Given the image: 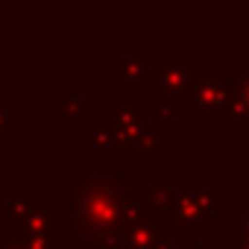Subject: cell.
Wrapping results in <instances>:
<instances>
[{
    "mask_svg": "<svg viewBox=\"0 0 249 249\" xmlns=\"http://www.w3.org/2000/svg\"><path fill=\"white\" fill-rule=\"evenodd\" d=\"M138 176L73 173L56 194L59 226L68 229L71 249H123V234L141 214Z\"/></svg>",
    "mask_w": 249,
    "mask_h": 249,
    "instance_id": "cell-1",
    "label": "cell"
},
{
    "mask_svg": "<svg viewBox=\"0 0 249 249\" xmlns=\"http://www.w3.org/2000/svg\"><path fill=\"white\" fill-rule=\"evenodd\" d=\"M108 123L117 135L123 161H159L161 159L164 153L161 123H156L150 117V108L138 103L135 85H123V100L114 106Z\"/></svg>",
    "mask_w": 249,
    "mask_h": 249,
    "instance_id": "cell-2",
    "label": "cell"
},
{
    "mask_svg": "<svg viewBox=\"0 0 249 249\" xmlns=\"http://www.w3.org/2000/svg\"><path fill=\"white\" fill-rule=\"evenodd\" d=\"M185 108L194 120H229L231 111V71L217 68H194L188 82Z\"/></svg>",
    "mask_w": 249,
    "mask_h": 249,
    "instance_id": "cell-3",
    "label": "cell"
},
{
    "mask_svg": "<svg viewBox=\"0 0 249 249\" xmlns=\"http://www.w3.org/2000/svg\"><path fill=\"white\" fill-rule=\"evenodd\" d=\"M3 229H6L3 240H9V243H18L21 237H30V234H53L56 237V229H59L56 199H33L30 188L21 185L18 194L9 199Z\"/></svg>",
    "mask_w": 249,
    "mask_h": 249,
    "instance_id": "cell-4",
    "label": "cell"
},
{
    "mask_svg": "<svg viewBox=\"0 0 249 249\" xmlns=\"http://www.w3.org/2000/svg\"><path fill=\"white\" fill-rule=\"evenodd\" d=\"M170 223L182 226V229H208L217 223V188L208 185H179L167 214Z\"/></svg>",
    "mask_w": 249,
    "mask_h": 249,
    "instance_id": "cell-5",
    "label": "cell"
},
{
    "mask_svg": "<svg viewBox=\"0 0 249 249\" xmlns=\"http://www.w3.org/2000/svg\"><path fill=\"white\" fill-rule=\"evenodd\" d=\"M191 56L188 53H156L150 62V85L164 100L161 106L182 108L188 100V82H191Z\"/></svg>",
    "mask_w": 249,
    "mask_h": 249,
    "instance_id": "cell-6",
    "label": "cell"
},
{
    "mask_svg": "<svg viewBox=\"0 0 249 249\" xmlns=\"http://www.w3.org/2000/svg\"><path fill=\"white\" fill-rule=\"evenodd\" d=\"M82 138H85V147L97 153V161H103L108 167H123L126 164L120 159L117 135H114L108 120H85L82 123Z\"/></svg>",
    "mask_w": 249,
    "mask_h": 249,
    "instance_id": "cell-7",
    "label": "cell"
},
{
    "mask_svg": "<svg viewBox=\"0 0 249 249\" xmlns=\"http://www.w3.org/2000/svg\"><path fill=\"white\" fill-rule=\"evenodd\" d=\"M176 188H179V176H176L173 170H167V173H153L150 182H147V188L138 191L141 211H144V214H153V217H164V214H167V205H170V199H173V194H176Z\"/></svg>",
    "mask_w": 249,
    "mask_h": 249,
    "instance_id": "cell-8",
    "label": "cell"
},
{
    "mask_svg": "<svg viewBox=\"0 0 249 249\" xmlns=\"http://www.w3.org/2000/svg\"><path fill=\"white\" fill-rule=\"evenodd\" d=\"M150 53H111L108 56V76L120 79L123 85H135L150 76Z\"/></svg>",
    "mask_w": 249,
    "mask_h": 249,
    "instance_id": "cell-9",
    "label": "cell"
},
{
    "mask_svg": "<svg viewBox=\"0 0 249 249\" xmlns=\"http://www.w3.org/2000/svg\"><path fill=\"white\" fill-rule=\"evenodd\" d=\"M161 220L164 217H153V214H138L132 220V226L123 234V249H159V237H161Z\"/></svg>",
    "mask_w": 249,
    "mask_h": 249,
    "instance_id": "cell-10",
    "label": "cell"
},
{
    "mask_svg": "<svg viewBox=\"0 0 249 249\" xmlns=\"http://www.w3.org/2000/svg\"><path fill=\"white\" fill-rule=\"evenodd\" d=\"M249 123V68L231 79V111H229V129L234 135L243 132V126Z\"/></svg>",
    "mask_w": 249,
    "mask_h": 249,
    "instance_id": "cell-11",
    "label": "cell"
},
{
    "mask_svg": "<svg viewBox=\"0 0 249 249\" xmlns=\"http://www.w3.org/2000/svg\"><path fill=\"white\" fill-rule=\"evenodd\" d=\"M191 246V237H188V229L170 223L167 217L161 220V237H159V249H188Z\"/></svg>",
    "mask_w": 249,
    "mask_h": 249,
    "instance_id": "cell-12",
    "label": "cell"
},
{
    "mask_svg": "<svg viewBox=\"0 0 249 249\" xmlns=\"http://www.w3.org/2000/svg\"><path fill=\"white\" fill-rule=\"evenodd\" d=\"M56 108L65 120H73V117H82L85 106H82V97L79 94H68V91H59L56 94Z\"/></svg>",
    "mask_w": 249,
    "mask_h": 249,
    "instance_id": "cell-13",
    "label": "cell"
},
{
    "mask_svg": "<svg viewBox=\"0 0 249 249\" xmlns=\"http://www.w3.org/2000/svg\"><path fill=\"white\" fill-rule=\"evenodd\" d=\"M15 129H18V108L9 106L6 97L0 94V147H3V138Z\"/></svg>",
    "mask_w": 249,
    "mask_h": 249,
    "instance_id": "cell-14",
    "label": "cell"
},
{
    "mask_svg": "<svg viewBox=\"0 0 249 249\" xmlns=\"http://www.w3.org/2000/svg\"><path fill=\"white\" fill-rule=\"evenodd\" d=\"M229 234L231 237H249V199L240 202V211L229 214Z\"/></svg>",
    "mask_w": 249,
    "mask_h": 249,
    "instance_id": "cell-15",
    "label": "cell"
},
{
    "mask_svg": "<svg viewBox=\"0 0 249 249\" xmlns=\"http://www.w3.org/2000/svg\"><path fill=\"white\" fill-rule=\"evenodd\" d=\"M229 249H249V237H231L229 234Z\"/></svg>",
    "mask_w": 249,
    "mask_h": 249,
    "instance_id": "cell-16",
    "label": "cell"
},
{
    "mask_svg": "<svg viewBox=\"0 0 249 249\" xmlns=\"http://www.w3.org/2000/svg\"><path fill=\"white\" fill-rule=\"evenodd\" d=\"M240 182H243V185L249 188V159H246V161L240 164Z\"/></svg>",
    "mask_w": 249,
    "mask_h": 249,
    "instance_id": "cell-17",
    "label": "cell"
},
{
    "mask_svg": "<svg viewBox=\"0 0 249 249\" xmlns=\"http://www.w3.org/2000/svg\"><path fill=\"white\" fill-rule=\"evenodd\" d=\"M0 249H21V246H18V243H9V240L0 237Z\"/></svg>",
    "mask_w": 249,
    "mask_h": 249,
    "instance_id": "cell-18",
    "label": "cell"
},
{
    "mask_svg": "<svg viewBox=\"0 0 249 249\" xmlns=\"http://www.w3.org/2000/svg\"><path fill=\"white\" fill-rule=\"evenodd\" d=\"M188 249H208V246H205V243H199V240H191V246H188Z\"/></svg>",
    "mask_w": 249,
    "mask_h": 249,
    "instance_id": "cell-19",
    "label": "cell"
}]
</instances>
